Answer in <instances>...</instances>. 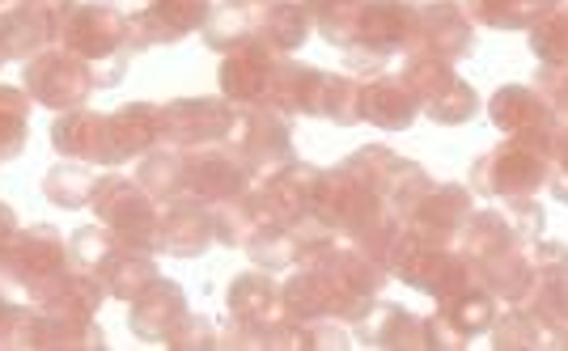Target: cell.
<instances>
[{"label":"cell","instance_id":"cell-1","mask_svg":"<svg viewBox=\"0 0 568 351\" xmlns=\"http://www.w3.org/2000/svg\"><path fill=\"white\" fill-rule=\"evenodd\" d=\"M26 81L51 106H77L85 97V90H90L85 69L72 55H43V60H34L30 72H26Z\"/></svg>","mask_w":568,"mask_h":351},{"label":"cell","instance_id":"cell-2","mask_svg":"<svg viewBox=\"0 0 568 351\" xmlns=\"http://www.w3.org/2000/svg\"><path fill=\"white\" fill-rule=\"evenodd\" d=\"M26 144V102L13 90H0V162L18 157Z\"/></svg>","mask_w":568,"mask_h":351},{"label":"cell","instance_id":"cell-3","mask_svg":"<svg viewBox=\"0 0 568 351\" xmlns=\"http://www.w3.org/2000/svg\"><path fill=\"white\" fill-rule=\"evenodd\" d=\"M13 229V220H9V211H4V204H0V237Z\"/></svg>","mask_w":568,"mask_h":351},{"label":"cell","instance_id":"cell-4","mask_svg":"<svg viewBox=\"0 0 568 351\" xmlns=\"http://www.w3.org/2000/svg\"><path fill=\"white\" fill-rule=\"evenodd\" d=\"M4 55H9V51H4V39H0V60H4Z\"/></svg>","mask_w":568,"mask_h":351}]
</instances>
